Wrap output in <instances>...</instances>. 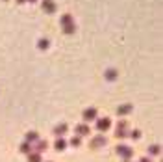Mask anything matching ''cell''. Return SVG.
<instances>
[{
  "mask_svg": "<svg viewBox=\"0 0 163 162\" xmlns=\"http://www.w3.org/2000/svg\"><path fill=\"white\" fill-rule=\"evenodd\" d=\"M65 130H67V127H65V125H59V127H56V129H54V132H56V134H63Z\"/></svg>",
  "mask_w": 163,
  "mask_h": 162,
  "instance_id": "cell-11",
  "label": "cell"
},
{
  "mask_svg": "<svg viewBox=\"0 0 163 162\" xmlns=\"http://www.w3.org/2000/svg\"><path fill=\"white\" fill-rule=\"evenodd\" d=\"M104 142H106V138H104V136L95 138V145H98V144H100V145H104Z\"/></svg>",
  "mask_w": 163,
  "mask_h": 162,
  "instance_id": "cell-12",
  "label": "cell"
},
{
  "mask_svg": "<svg viewBox=\"0 0 163 162\" xmlns=\"http://www.w3.org/2000/svg\"><path fill=\"white\" fill-rule=\"evenodd\" d=\"M30 162H41V155L39 153H32L30 155Z\"/></svg>",
  "mask_w": 163,
  "mask_h": 162,
  "instance_id": "cell-10",
  "label": "cell"
},
{
  "mask_svg": "<svg viewBox=\"0 0 163 162\" xmlns=\"http://www.w3.org/2000/svg\"><path fill=\"white\" fill-rule=\"evenodd\" d=\"M83 118H85V119H95V118H97V110H95V108H87V110L83 112Z\"/></svg>",
  "mask_w": 163,
  "mask_h": 162,
  "instance_id": "cell-5",
  "label": "cell"
},
{
  "mask_svg": "<svg viewBox=\"0 0 163 162\" xmlns=\"http://www.w3.org/2000/svg\"><path fill=\"white\" fill-rule=\"evenodd\" d=\"M97 129H98V130H108V129H109V119H108V118H102V119H98V125H97Z\"/></svg>",
  "mask_w": 163,
  "mask_h": 162,
  "instance_id": "cell-4",
  "label": "cell"
},
{
  "mask_svg": "<svg viewBox=\"0 0 163 162\" xmlns=\"http://www.w3.org/2000/svg\"><path fill=\"white\" fill-rule=\"evenodd\" d=\"M76 130H78V134H82V136H83V134H89V127H87V125H80Z\"/></svg>",
  "mask_w": 163,
  "mask_h": 162,
  "instance_id": "cell-8",
  "label": "cell"
},
{
  "mask_svg": "<svg viewBox=\"0 0 163 162\" xmlns=\"http://www.w3.org/2000/svg\"><path fill=\"white\" fill-rule=\"evenodd\" d=\"M130 110H132V106H130V104H124V106H121L117 112H119L121 115H124V114H130Z\"/></svg>",
  "mask_w": 163,
  "mask_h": 162,
  "instance_id": "cell-7",
  "label": "cell"
},
{
  "mask_svg": "<svg viewBox=\"0 0 163 162\" xmlns=\"http://www.w3.org/2000/svg\"><path fill=\"white\" fill-rule=\"evenodd\" d=\"M37 45H39V49H41V51H46V49H48V45H50V41H48V39H39V43H37Z\"/></svg>",
  "mask_w": 163,
  "mask_h": 162,
  "instance_id": "cell-6",
  "label": "cell"
},
{
  "mask_svg": "<svg viewBox=\"0 0 163 162\" xmlns=\"http://www.w3.org/2000/svg\"><path fill=\"white\" fill-rule=\"evenodd\" d=\"M65 147V140H58L56 142V149H63Z\"/></svg>",
  "mask_w": 163,
  "mask_h": 162,
  "instance_id": "cell-14",
  "label": "cell"
},
{
  "mask_svg": "<svg viewBox=\"0 0 163 162\" xmlns=\"http://www.w3.org/2000/svg\"><path fill=\"white\" fill-rule=\"evenodd\" d=\"M78 144H80V138H78V136L73 138V145H78Z\"/></svg>",
  "mask_w": 163,
  "mask_h": 162,
  "instance_id": "cell-19",
  "label": "cell"
},
{
  "mask_svg": "<svg viewBox=\"0 0 163 162\" xmlns=\"http://www.w3.org/2000/svg\"><path fill=\"white\" fill-rule=\"evenodd\" d=\"M41 8H43V11H46V13H54V11L58 9V6H56L54 0H43V2H41Z\"/></svg>",
  "mask_w": 163,
  "mask_h": 162,
  "instance_id": "cell-1",
  "label": "cell"
},
{
  "mask_svg": "<svg viewBox=\"0 0 163 162\" xmlns=\"http://www.w3.org/2000/svg\"><path fill=\"white\" fill-rule=\"evenodd\" d=\"M26 140H28V142H37V134H35V132H28V134H26Z\"/></svg>",
  "mask_w": 163,
  "mask_h": 162,
  "instance_id": "cell-9",
  "label": "cell"
},
{
  "mask_svg": "<svg viewBox=\"0 0 163 162\" xmlns=\"http://www.w3.org/2000/svg\"><path fill=\"white\" fill-rule=\"evenodd\" d=\"M158 153H159V147L158 145H152L150 147V155H158Z\"/></svg>",
  "mask_w": 163,
  "mask_h": 162,
  "instance_id": "cell-16",
  "label": "cell"
},
{
  "mask_svg": "<svg viewBox=\"0 0 163 162\" xmlns=\"http://www.w3.org/2000/svg\"><path fill=\"white\" fill-rule=\"evenodd\" d=\"M74 30H76V28H74V24H71V26H65V28H63V32H65V34H73Z\"/></svg>",
  "mask_w": 163,
  "mask_h": 162,
  "instance_id": "cell-13",
  "label": "cell"
},
{
  "mask_svg": "<svg viewBox=\"0 0 163 162\" xmlns=\"http://www.w3.org/2000/svg\"><path fill=\"white\" fill-rule=\"evenodd\" d=\"M141 162H150V160H148V158H143V160H141Z\"/></svg>",
  "mask_w": 163,
  "mask_h": 162,
  "instance_id": "cell-21",
  "label": "cell"
},
{
  "mask_svg": "<svg viewBox=\"0 0 163 162\" xmlns=\"http://www.w3.org/2000/svg\"><path fill=\"white\" fill-rule=\"evenodd\" d=\"M59 22H61V26H63V28H65V26H71V24H74V22H73V17L69 15V13H65V15L59 19Z\"/></svg>",
  "mask_w": 163,
  "mask_h": 162,
  "instance_id": "cell-3",
  "label": "cell"
},
{
  "mask_svg": "<svg viewBox=\"0 0 163 162\" xmlns=\"http://www.w3.org/2000/svg\"><path fill=\"white\" fill-rule=\"evenodd\" d=\"M117 153H119L122 158H130V156H132V149L126 147V145H119V147H117Z\"/></svg>",
  "mask_w": 163,
  "mask_h": 162,
  "instance_id": "cell-2",
  "label": "cell"
},
{
  "mask_svg": "<svg viewBox=\"0 0 163 162\" xmlns=\"http://www.w3.org/2000/svg\"><path fill=\"white\" fill-rule=\"evenodd\" d=\"M17 2H19V4H22V2H26V0H17Z\"/></svg>",
  "mask_w": 163,
  "mask_h": 162,
  "instance_id": "cell-20",
  "label": "cell"
},
{
  "mask_svg": "<svg viewBox=\"0 0 163 162\" xmlns=\"http://www.w3.org/2000/svg\"><path fill=\"white\" fill-rule=\"evenodd\" d=\"M113 77H117V73H115V71H108V78H113Z\"/></svg>",
  "mask_w": 163,
  "mask_h": 162,
  "instance_id": "cell-18",
  "label": "cell"
},
{
  "mask_svg": "<svg viewBox=\"0 0 163 162\" xmlns=\"http://www.w3.org/2000/svg\"><path fill=\"white\" fill-rule=\"evenodd\" d=\"M28 2H35V0H28Z\"/></svg>",
  "mask_w": 163,
  "mask_h": 162,
  "instance_id": "cell-22",
  "label": "cell"
},
{
  "mask_svg": "<svg viewBox=\"0 0 163 162\" xmlns=\"http://www.w3.org/2000/svg\"><path fill=\"white\" fill-rule=\"evenodd\" d=\"M20 151H22V153H30V145H28V144H22V145H20Z\"/></svg>",
  "mask_w": 163,
  "mask_h": 162,
  "instance_id": "cell-15",
  "label": "cell"
},
{
  "mask_svg": "<svg viewBox=\"0 0 163 162\" xmlns=\"http://www.w3.org/2000/svg\"><path fill=\"white\" fill-rule=\"evenodd\" d=\"M44 147H46L44 142H37V149H44Z\"/></svg>",
  "mask_w": 163,
  "mask_h": 162,
  "instance_id": "cell-17",
  "label": "cell"
}]
</instances>
